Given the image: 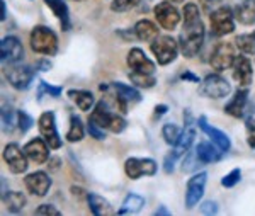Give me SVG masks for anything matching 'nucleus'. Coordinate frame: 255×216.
Returning a JSON list of instances; mask_svg holds the SVG:
<instances>
[{"mask_svg":"<svg viewBox=\"0 0 255 216\" xmlns=\"http://www.w3.org/2000/svg\"><path fill=\"white\" fill-rule=\"evenodd\" d=\"M182 17L184 24L179 36V48L186 58H194L203 48L204 36H206L199 7L192 2L186 3L182 10Z\"/></svg>","mask_w":255,"mask_h":216,"instance_id":"1","label":"nucleus"},{"mask_svg":"<svg viewBox=\"0 0 255 216\" xmlns=\"http://www.w3.org/2000/svg\"><path fill=\"white\" fill-rule=\"evenodd\" d=\"M29 43L34 53L44 56H53L58 51V38L56 34L46 26H36L32 27L29 34Z\"/></svg>","mask_w":255,"mask_h":216,"instance_id":"2","label":"nucleus"},{"mask_svg":"<svg viewBox=\"0 0 255 216\" xmlns=\"http://www.w3.org/2000/svg\"><path fill=\"white\" fill-rule=\"evenodd\" d=\"M151 53L157 58L158 65H168L177 58V53H179V43L170 38V36H158L150 43Z\"/></svg>","mask_w":255,"mask_h":216,"instance_id":"3","label":"nucleus"},{"mask_svg":"<svg viewBox=\"0 0 255 216\" xmlns=\"http://www.w3.org/2000/svg\"><path fill=\"white\" fill-rule=\"evenodd\" d=\"M34 70L29 68L26 65L19 63H9L5 70H3V75H5L7 82L14 87L15 90H27L32 84V78H34Z\"/></svg>","mask_w":255,"mask_h":216,"instance_id":"4","label":"nucleus"},{"mask_svg":"<svg viewBox=\"0 0 255 216\" xmlns=\"http://www.w3.org/2000/svg\"><path fill=\"white\" fill-rule=\"evenodd\" d=\"M199 90L204 97L223 99V97H228L230 92H232V85L228 84V80H226L225 77L218 75V73H209V75L203 78Z\"/></svg>","mask_w":255,"mask_h":216,"instance_id":"5","label":"nucleus"},{"mask_svg":"<svg viewBox=\"0 0 255 216\" xmlns=\"http://www.w3.org/2000/svg\"><path fill=\"white\" fill-rule=\"evenodd\" d=\"M211 20V31L215 36H226L235 31V12L230 7H220L209 15Z\"/></svg>","mask_w":255,"mask_h":216,"instance_id":"6","label":"nucleus"},{"mask_svg":"<svg viewBox=\"0 0 255 216\" xmlns=\"http://www.w3.org/2000/svg\"><path fill=\"white\" fill-rule=\"evenodd\" d=\"M235 60H237L235 46H233L232 43H220L213 49L209 63H211V66L216 72H223V70L232 68Z\"/></svg>","mask_w":255,"mask_h":216,"instance_id":"7","label":"nucleus"},{"mask_svg":"<svg viewBox=\"0 0 255 216\" xmlns=\"http://www.w3.org/2000/svg\"><path fill=\"white\" fill-rule=\"evenodd\" d=\"M38 128H39V133L46 143L49 145L51 150H58L61 148V138L58 135V130H56V121H55V114L51 111H44L43 114L39 116L38 119Z\"/></svg>","mask_w":255,"mask_h":216,"instance_id":"8","label":"nucleus"},{"mask_svg":"<svg viewBox=\"0 0 255 216\" xmlns=\"http://www.w3.org/2000/svg\"><path fill=\"white\" fill-rule=\"evenodd\" d=\"M125 172L133 181L145 176L151 177L157 174V162L153 159H134V157H131L125 162Z\"/></svg>","mask_w":255,"mask_h":216,"instance_id":"9","label":"nucleus"},{"mask_svg":"<svg viewBox=\"0 0 255 216\" xmlns=\"http://www.w3.org/2000/svg\"><path fill=\"white\" fill-rule=\"evenodd\" d=\"M3 160L9 165L12 174H24L27 170V155L24 153V148H20L17 143H9L3 148Z\"/></svg>","mask_w":255,"mask_h":216,"instance_id":"10","label":"nucleus"},{"mask_svg":"<svg viewBox=\"0 0 255 216\" xmlns=\"http://www.w3.org/2000/svg\"><path fill=\"white\" fill-rule=\"evenodd\" d=\"M206 182H208V174L206 172L194 174V176L189 179L187 189H186V208L192 210L194 206H197V203H199L204 196Z\"/></svg>","mask_w":255,"mask_h":216,"instance_id":"11","label":"nucleus"},{"mask_svg":"<svg viewBox=\"0 0 255 216\" xmlns=\"http://www.w3.org/2000/svg\"><path fill=\"white\" fill-rule=\"evenodd\" d=\"M194 138H196L194 121H192V116H191V113H189V109H186V124H184V130H182V133H180L177 143L174 145V150H172V153H174L177 159L184 157L189 150H191L192 143H194Z\"/></svg>","mask_w":255,"mask_h":216,"instance_id":"12","label":"nucleus"},{"mask_svg":"<svg viewBox=\"0 0 255 216\" xmlns=\"http://www.w3.org/2000/svg\"><path fill=\"white\" fill-rule=\"evenodd\" d=\"M0 58L3 63H19L24 58V46L15 36H5L0 43Z\"/></svg>","mask_w":255,"mask_h":216,"instance_id":"13","label":"nucleus"},{"mask_svg":"<svg viewBox=\"0 0 255 216\" xmlns=\"http://www.w3.org/2000/svg\"><path fill=\"white\" fill-rule=\"evenodd\" d=\"M155 17L158 24L167 31H174L180 20V12L172 5L170 2H160L155 5Z\"/></svg>","mask_w":255,"mask_h":216,"instance_id":"14","label":"nucleus"},{"mask_svg":"<svg viewBox=\"0 0 255 216\" xmlns=\"http://www.w3.org/2000/svg\"><path fill=\"white\" fill-rule=\"evenodd\" d=\"M196 124L199 126V130L203 131L204 135H206L208 138L211 140L218 148H220V150H223V152L226 153V152L230 150V148H232V141H230L228 135H226L225 131L218 130V128H215V126H211V124L208 123V119L204 118V116L197 118Z\"/></svg>","mask_w":255,"mask_h":216,"instance_id":"15","label":"nucleus"},{"mask_svg":"<svg viewBox=\"0 0 255 216\" xmlns=\"http://www.w3.org/2000/svg\"><path fill=\"white\" fill-rule=\"evenodd\" d=\"M24 184H26V188L31 194H34V196H38V198H43L49 193L53 181L46 172H41L39 170V172L29 174V176L24 179Z\"/></svg>","mask_w":255,"mask_h":216,"instance_id":"16","label":"nucleus"},{"mask_svg":"<svg viewBox=\"0 0 255 216\" xmlns=\"http://www.w3.org/2000/svg\"><path fill=\"white\" fill-rule=\"evenodd\" d=\"M128 66H129L133 72H139V73H155V63L150 60L145 51L141 48H131L129 53H128Z\"/></svg>","mask_w":255,"mask_h":216,"instance_id":"17","label":"nucleus"},{"mask_svg":"<svg viewBox=\"0 0 255 216\" xmlns=\"http://www.w3.org/2000/svg\"><path fill=\"white\" fill-rule=\"evenodd\" d=\"M24 153L34 164H44L49 160V145L44 138H32L24 145Z\"/></svg>","mask_w":255,"mask_h":216,"instance_id":"18","label":"nucleus"},{"mask_svg":"<svg viewBox=\"0 0 255 216\" xmlns=\"http://www.w3.org/2000/svg\"><path fill=\"white\" fill-rule=\"evenodd\" d=\"M233 78L242 87H249L252 84L254 70L252 63H250V60L247 56H237L235 63H233Z\"/></svg>","mask_w":255,"mask_h":216,"instance_id":"19","label":"nucleus"},{"mask_svg":"<svg viewBox=\"0 0 255 216\" xmlns=\"http://www.w3.org/2000/svg\"><path fill=\"white\" fill-rule=\"evenodd\" d=\"M249 102V90L245 89H238L233 99L225 106V113L232 118H244L245 116V107Z\"/></svg>","mask_w":255,"mask_h":216,"instance_id":"20","label":"nucleus"},{"mask_svg":"<svg viewBox=\"0 0 255 216\" xmlns=\"http://www.w3.org/2000/svg\"><path fill=\"white\" fill-rule=\"evenodd\" d=\"M114 90L118 94V101H119V107H121L123 113H126V104L128 102H138L141 99V95L134 87L123 84V82H114L113 84Z\"/></svg>","mask_w":255,"mask_h":216,"instance_id":"21","label":"nucleus"},{"mask_svg":"<svg viewBox=\"0 0 255 216\" xmlns=\"http://www.w3.org/2000/svg\"><path fill=\"white\" fill-rule=\"evenodd\" d=\"M196 152H197L199 160L203 162L204 165L215 164V162L221 160V157H223V153H225L223 150H220L213 141H203V143H199L196 147Z\"/></svg>","mask_w":255,"mask_h":216,"instance_id":"22","label":"nucleus"},{"mask_svg":"<svg viewBox=\"0 0 255 216\" xmlns=\"http://www.w3.org/2000/svg\"><path fill=\"white\" fill-rule=\"evenodd\" d=\"M87 203H89V208L96 216H111V215H116L114 208L111 206V203L108 201L106 198L99 196L96 193H87Z\"/></svg>","mask_w":255,"mask_h":216,"instance_id":"23","label":"nucleus"},{"mask_svg":"<svg viewBox=\"0 0 255 216\" xmlns=\"http://www.w3.org/2000/svg\"><path fill=\"white\" fill-rule=\"evenodd\" d=\"M235 19L244 26L255 24V0H242L235 7Z\"/></svg>","mask_w":255,"mask_h":216,"instance_id":"24","label":"nucleus"},{"mask_svg":"<svg viewBox=\"0 0 255 216\" xmlns=\"http://www.w3.org/2000/svg\"><path fill=\"white\" fill-rule=\"evenodd\" d=\"M114 118V113H111L109 107H108V102L106 101H101L96 104V107H94V111L90 113L89 119L92 123L99 124L101 128H104V130H108L111 121H113Z\"/></svg>","mask_w":255,"mask_h":216,"instance_id":"25","label":"nucleus"},{"mask_svg":"<svg viewBox=\"0 0 255 216\" xmlns=\"http://www.w3.org/2000/svg\"><path fill=\"white\" fill-rule=\"evenodd\" d=\"M44 3L53 10V14L60 19L61 29L63 31H70L72 29V20H70V10L67 7V3L63 0H44Z\"/></svg>","mask_w":255,"mask_h":216,"instance_id":"26","label":"nucleus"},{"mask_svg":"<svg viewBox=\"0 0 255 216\" xmlns=\"http://www.w3.org/2000/svg\"><path fill=\"white\" fill-rule=\"evenodd\" d=\"M68 97L72 99L73 102L79 106L80 111H84V113H89V111H92L94 104H96V97H94L92 92H89V90H68Z\"/></svg>","mask_w":255,"mask_h":216,"instance_id":"27","label":"nucleus"},{"mask_svg":"<svg viewBox=\"0 0 255 216\" xmlns=\"http://www.w3.org/2000/svg\"><path fill=\"white\" fill-rule=\"evenodd\" d=\"M136 32V38L139 41H145V43H151L155 38H158V29L151 20L148 19H141L136 22V26L133 29Z\"/></svg>","mask_w":255,"mask_h":216,"instance_id":"28","label":"nucleus"},{"mask_svg":"<svg viewBox=\"0 0 255 216\" xmlns=\"http://www.w3.org/2000/svg\"><path fill=\"white\" fill-rule=\"evenodd\" d=\"M2 201L10 213H20L24 210V206H26V196L22 193H17V191L5 193L2 196Z\"/></svg>","mask_w":255,"mask_h":216,"instance_id":"29","label":"nucleus"},{"mask_svg":"<svg viewBox=\"0 0 255 216\" xmlns=\"http://www.w3.org/2000/svg\"><path fill=\"white\" fill-rule=\"evenodd\" d=\"M145 206V199H143L139 194L129 193L123 201L121 208L118 210V215H131V213H138L141 208Z\"/></svg>","mask_w":255,"mask_h":216,"instance_id":"30","label":"nucleus"},{"mask_svg":"<svg viewBox=\"0 0 255 216\" xmlns=\"http://www.w3.org/2000/svg\"><path fill=\"white\" fill-rule=\"evenodd\" d=\"M84 136H85L84 123H82V119L77 114H72L70 116V128L67 133V140L70 143H79V141L84 140Z\"/></svg>","mask_w":255,"mask_h":216,"instance_id":"31","label":"nucleus"},{"mask_svg":"<svg viewBox=\"0 0 255 216\" xmlns=\"http://www.w3.org/2000/svg\"><path fill=\"white\" fill-rule=\"evenodd\" d=\"M17 128V111H14L10 106H3L2 109V131L10 133Z\"/></svg>","mask_w":255,"mask_h":216,"instance_id":"32","label":"nucleus"},{"mask_svg":"<svg viewBox=\"0 0 255 216\" xmlns=\"http://www.w3.org/2000/svg\"><path fill=\"white\" fill-rule=\"evenodd\" d=\"M129 80L136 87H141V89H151V87L157 84V78L153 77V73H139V72H133V70L129 73Z\"/></svg>","mask_w":255,"mask_h":216,"instance_id":"33","label":"nucleus"},{"mask_svg":"<svg viewBox=\"0 0 255 216\" xmlns=\"http://www.w3.org/2000/svg\"><path fill=\"white\" fill-rule=\"evenodd\" d=\"M235 46L244 55H254L255 53V34H240L235 39Z\"/></svg>","mask_w":255,"mask_h":216,"instance_id":"34","label":"nucleus"},{"mask_svg":"<svg viewBox=\"0 0 255 216\" xmlns=\"http://www.w3.org/2000/svg\"><path fill=\"white\" fill-rule=\"evenodd\" d=\"M201 165H204V164L199 160V157H197L196 148L194 150H189L186 155H184V160H182V172L192 174V172H196L197 167H201Z\"/></svg>","mask_w":255,"mask_h":216,"instance_id":"35","label":"nucleus"},{"mask_svg":"<svg viewBox=\"0 0 255 216\" xmlns=\"http://www.w3.org/2000/svg\"><path fill=\"white\" fill-rule=\"evenodd\" d=\"M180 133H182V130H180V128L177 126L175 123H165V124H163V128H162L163 140H165V143L170 145V147H174V145L177 143Z\"/></svg>","mask_w":255,"mask_h":216,"instance_id":"36","label":"nucleus"},{"mask_svg":"<svg viewBox=\"0 0 255 216\" xmlns=\"http://www.w3.org/2000/svg\"><path fill=\"white\" fill-rule=\"evenodd\" d=\"M61 92H63V89H61V87L51 85V84H48V82L41 80L39 82V89H38V99L41 101L44 94L49 95V97H60Z\"/></svg>","mask_w":255,"mask_h":216,"instance_id":"37","label":"nucleus"},{"mask_svg":"<svg viewBox=\"0 0 255 216\" xmlns=\"http://www.w3.org/2000/svg\"><path fill=\"white\" fill-rule=\"evenodd\" d=\"M32 126H34V119H32L26 111H17V130L24 135V133L29 131Z\"/></svg>","mask_w":255,"mask_h":216,"instance_id":"38","label":"nucleus"},{"mask_svg":"<svg viewBox=\"0 0 255 216\" xmlns=\"http://www.w3.org/2000/svg\"><path fill=\"white\" fill-rule=\"evenodd\" d=\"M240 181H242V170L233 169L232 172H228L223 179H221V186L226 189H230V188H235Z\"/></svg>","mask_w":255,"mask_h":216,"instance_id":"39","label":"nucleus"},{"mask_svg":"<svg viewBox=\"0 0 255 216\" xmlns=\"http://www.w3.org/2000/svg\"><path fill=\"white\" fill-rule=\"evenodd\" d=\"M141 0H114L111 3V10L114 12H126V10H131L138 5Z\"/></svg>","mask_w":255,"mask_h":216,"instance_id":"40","label":"nucleus"},{"mask_svg":"<svg viewBox=\"0 0 255 216\" xmlns=\"http://www.w3.org/2000/svg\"><path fill=\"white\" fill-rule=\"evenodd\" d=\"M87 130H89V135L92 136V138H96V140H106L104 128H101L99 124L92 123L90 119H89V123H87Z\"/></svg>","mask_w":255,"mask_h":216,"instance_id":"41","label":"nucleus"},{"mask_svg":"<svg viewBox=\"0 0 255 216\" xmlns=\"http://www.w3.org/2000/svg\"><path fill=\"white\" fill-rule=\"evenodd\" d=\"M36 215H39V216H43V215H48V216H60L61 213L58 210H56L53 205H39L38 208H36V211H34Z\"/></svg>","mask_w":255,"mask_h":216,"instance_id":"42","label":"nucleus"},{"mask_svg":"<svg viewBox=\"0 0 255 216\" xmlns=\"http://www.w3.org/2000/svg\"><path fill=\"white\" fill-rule=\"evenodd\" d=\"M218 211H220V208H218V203L216 201H204L203 205H201V213L203 215H218Z\"/></svg>","mask_w":255,"mask_h":216,"instance_id":"43","label":"nucleus"},{"mask_svg":"<svg viewBox=\"0 0 255 216\" xmlns=\"http://www.w3.org/2000/svg\"><path fill=\"white\" fill-rule=\"evenodd\" d=\"M247 131H249L247 143H249L250 148H255V119H252V118L247 119Z\"/></svg>","mask_w":255,"mask_h":216,"instance_id":"44","label":"nucleus"},{"mask_svg":"<svg viewBox=\"0 0 255 216\" xmlns=\"http://www.w3.org/2000/svg\"><path fill=\"white\" fill-rule=\"evenodd\" d=\"M179 160L177 157L174 155V153H168V155L165 157V160H163V170H165L167 174H172L175 170V162Z\"/></svg>","mask_w":255,"mask_h":216,"instance_id":"45","label":"nucleus"},{"mask_svg":"<svg viewBox=\"0 0 255 216\" xmlns=\"http://www.w3.org/2000/svg\"><path fill=\"white\" fill-rule=\"evenodd\" d=\"M51 66H53L51 61H49L48 58H43V60H39L38 63H36L34 70H39V72H49V70H51Z\"/></svg>","mask_w":255,"mask_h":216,"instance_id":"46","label":"nucleus"},{"mask_svg":"<svg viewBox=\"0 0 255 216\" xmlns=\"http://www.w3.org/2000/svg\"><path fill=\"white\" fill-rule=\"evenodd\" d=\"M180 78H182V80H189V82H194V84H199V77L197 75H194V73H191L189 72V70H184L182 73H180Z\"/></svg>","mask_w":255,"mask_h":216,"instance_id":"47","label":"nucleus"},{"mask_svg":"<svg viewBox=\"0 0 255 216\" xmlns=\"http://www.w3.org/2000/svg\"><path fill=\"white\" fill-rule=\"evenodd\" d=\"M168 111V106H165V104H158V106H155V118H162L163 114H167Z\"/></svg>","mask_w":255,"mask_h":216,"instance_id":"48","label":"nucleus"},{"mask_svg":"<svg viewBox=\"0 0 255 216\" xmlns=\"http://www.w3.org/2000/svg\"><path fill=\"white\" fill-rule=\"evenodd\" d=\"M7 19V3L5 0H0V20Z\"/></svg>","mask_w":255,"mask_h":216,"instance_id":"49","label":"nucleus"},{"mask_svg":"<svg viewBox=\"0 0 255 216\" xmlns=\"http://www.w3.org/2000/svg\"><path fill=\"white\" fill-rule=\"evenodd\" d=\"M153 215H155V216H168V215H170V211H168L165 206H160Z\"/></svg>","mask_w":255,"mask_h":216,"instance_id":"50","label":"nucleus"},{"mask_svg":"<svg viewBox=\"0 0 255 216\" xmlns=\"http://www.w3.org/2000/svg\"><path fill=\"white\" fill-rule=\"evenodd\" d=\"M208 2H211V3H218V2H221V0H208Z\"/></svg>","mask_w":255,"mask_h":216,"instance_id":"51","label":"nucleus"},{"mask_svg":"<svg viewBox=\"0 0 255 216\" xmlns=\"http://www.w3.org/2000/svg\"><path fill=\"white\" fill-rule=\"evenodd\" d=\"M172 2H184V0H172Z\"/></svg>","mask_w":255,"mask_h":216,"instance_id":"52","label":"nucleus"},{"mask_svg":"<svg viewBox=\"0 0 255 216\" xmlns=\"http://www.w3.org/2000/svg\"><path fill=\"white\" fill-rule=\"evenodd\" d=\"M77 2H84V0H77Z\"/></svg>","mask_w":255,"mask_h":216,"instance_id":"53","label":"nucleus"}]
</instances>
